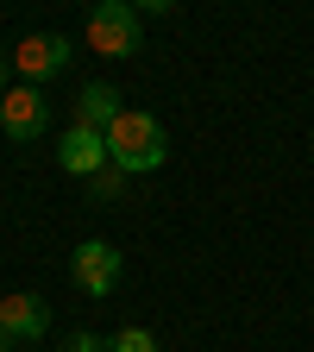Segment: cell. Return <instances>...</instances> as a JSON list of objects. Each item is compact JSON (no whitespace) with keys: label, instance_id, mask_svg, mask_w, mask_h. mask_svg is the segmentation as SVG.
<instances>
[{"label":"cell","instance_id":"6da1fadb","mask_svg":"<svg viewBox=\"0 0 314 352\" xmlns=\"http://www.w3.org/2000/svg\"><path fill=\"white\" fill-rule=\"evenodd\" d=\"M107 157H113L126 176L164 170V157H170V132H164V120L145 113V107H126V113L107 126Z\"/></svg>","mask_w":314,"mask_h":352},{"label":"cell","instance_id":"7a4b0ae2","mask_svg":"<svg viewBox=\"0 0 314 352\" xmlns=\"http://www.w3.org/2000/svg\"><path fill=\"white\" fill-rule=\"evenodd\" d=\"M88 51L95 57H132L139 51V13L126 7V0H95L88 7Z\"/></svg>","mask_w":314,"mask_h":352},{"label":"cell","instance_id":"3957f363","mask_svg":"<svg viewBox=\"0 0 314 352\" xmlns=\"http://www.w3.org/2000/svg\"><path fill=\"white\" fill-rule=\"evenodd\" d=\"M7 57H13V76L38 88V82H51V76H63L76 51H69V38H63V32H32V38H19V44H13Z\"/></svg>","mask_w":314,"mask_h":352},{"label":"cell","instance_id":"277c9868","mask_svg":"<svg viewBox=\"0 0 314 352\" xmlns=\"http://www.w3.org/2000/svg\"><path fill=\"white\" fill-rule=\"evenodd\" d=\"M120 252L107 245V239H82L76 252H69V277H76V289L82 296H113V283H120Z\"/></svg>","mask_w":314,"mask_h":352},{"label":"cell","instance_id":"5b68a950","mask_svg":"<svg viewBox=\"0 0 314 352\" xmlns=\"http://www.w3.org/2000/svg\"><path fill=\"white\" fill-rule=\"evenodd\" d=\"M44 126H51L44 88H32V82H13L7 95H0V132H7V139H38Z\"/></svg>","mask_w":314,"mask_h":352},{"label":"cell","instance_id":"8992f818","mask_svg":"<svg viewBox=\"0 0 314 352\" xmlns=\"http://www.w3.org/2000/svg\"><path fill=\"white\" fill-rule=\"evenodd\" d=\"M57 164H63L69 176H82V183H88L101 164H113V157H107V132H95V126H69V132H63V145H57Z\"/></svg>","mask_w":314,"mask_h":352},{"label":"cell","instance_id":"52a82bcc","mask_svg":"<svg viewBox=\"0 0 314 352\" xmlns=\"http://www.w3.org/2000/svg\"><path fill=\"white\" fill-rule=\"evenodd\" d=\"M0 327H7L13 340H44L51 333V308H44V296H32V289L0 296Z\"/></svg>","mask_w":314,"mask_h":352},{"label":"cell","instance_id":"ba28073f","mask_svg":"<svg viewBox=\"0 0 314 352\" xmlns=\"http://www.w3.org/2000/svg\"><path fill=\"white\" fill-rule=\"evenodd\" d=\"M120 101H126V95H120L113 82H88L82 95H76V126H95V132H107V126L126 113Z\"/></svg>","mask_w":314,"mask_h":352},{"label":"cell","instance_id":"9c48e42d","mask_svg":"<svg viewBox=\"0 0 314 352\" xmlns=\"http://www.w3.org/2000/svg\"><path fill=\"white\" fill-rule=\"evenodd\" d=\"M120 189H126V170L120 164H101L95 176H88V195H95V201H120Z\"/></svg>","mask_w":314,"mask_h":352},{"label":"cell","instance_id":"30bf717a","mask_svg":"<svg viewBox=\"0 0 314 352\" xmlns=\"http://www.w3.org/2000/svg\"><path fill=\"white\" fill-rule=\"evenodd\" d=\"M107 352H164V346H157L151 327H120V333L107 340Z\"/></svg>","mask_w":314,"mask_h":352},{"label":"cell","instance_id":"8fae6325","mask_svg":"<svg viewBox=\"0 0 314 352\" xmlns=\"http://www.w3.org/2000/svg\"><path fill=\"white\" fill-rule=\"evenodd\" d=\"M63 352H107V340H101V333H69Z\"/></svg>","mask_w":314,"mask_h":352},{"label":"cell","instance_id":"7c38bea8","mask_svg":"<svg viewBox=\"0 0 314 352\" xmlns=\"http://www.w3.org/2000/svg\"><path fill=\"white\" fill-rule=\"evenodd\" d=\"M126 7H132V13H170L176 0H126Z\"/></svg>","mask_w":314,"mask_h":352},{"label":"cell","instance_id":"4fadbf2b","mask_svg":"<svg viewBox=\"0 0 314 352\" xmlns=\"http://www.w3.org/2000/svg\"><path fill=\"white\" fill-rule=\"evenodd\" d=\"M7 76H13V57L0 51V95H7Z\"/></svg>","mask_w":314,"mask_h":352},{"label":"cell","instance_id":"5bb4252c","mask_svg":"<svg viewBox=\"0 0 314 352\" xmlns=\"http://www.w3.org/2000/svg\"><path fill=\"white\" fill-rule=\"evenodd\" d=\"M7 346H13V333H7V327H0V352H7Z\"/></svg>","mask_w":314,"mask_h":352},{"label":"cell","instance_id":"9a60e30c","mask_svg":"<svg viewBox=\"0 0 314 352\" xmlns=\"http://www.w3.org/2000/svg\"><path fill=\"white\" fill-rule=\"evenodd\" d=\"M82 7H95V0H82Z\"/></svg>","mask_w":314,"mask_h":352}]
</instances>
